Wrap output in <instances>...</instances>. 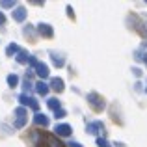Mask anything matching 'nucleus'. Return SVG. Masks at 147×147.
Returning a JSON list of instances; mask_svg holds the SVG:
<instances>
[{"instance_id": "6e6552de", "label": "nucleus", "mask_w": 147, "mask_h": 147, "mask_svg": "<svg viewBox=\"0 0 147 147\" xmlns=\"http://www.w3.org/2000/svg\"><path fill=\"white\" fill-rule=\"evenodd\" d=\"M50 88H52L54 91H58V93H61V91H63V80L61 78H52L50 80Z\"/></svg>"}, {"instance_id": "f3484780", "label": "nucleus", "mask_w": 147, "mask_h": 147, "mask_svg": "<svg viewBox=\"0 0 147 147\" xmlns=\"http://www.w3.org/2000/svg\"><path fill=\"white\" fill-rule=\"evenodd\" d=\"M52 61H54V65H58V67H61V65L65 63V61H63V58H61V56H58V54H54V52H52Z\"/></svg>"}, {"instance_id": "1a4fd4ad", "label": "nucleus", "mask_w": 147, "mask_h": 147, "mask_svg": "<svg viewBox=\"0 0 147 147\" xmlns=\"http://www.w3.org/2000/svg\"><path fill=\"white\" fill-rule=\"evenodd\" d=\"M56 134L58 136H69V134H71V127L69 125H56Z\"/></svg>"}, {"instance_id": "ddd939ff", "label": "nucleus", "mask_w": 147, "mask_h": 147, "mask_svg": "<svg viewBox=\"0 0 147 147\" xmlns=\"http://www.w3.org/2000/svg\"><path fill=\"white\" fill-rule=\"evenodd\" d=\"M30 58H32V56H30L28 52H24V50H21V52L17 54V61H19V63H28Z\"/></svg>"}, {"instance_id": "9d476101", "label": "nucleus", "mask_w": 147, "mask_h": 147, "mask_svg": "<svg viewBox=\"0 0 147 147\" xmlns=\"http://www.w3.org/2000/svg\"><path fill=\"white\" fill-rule=\"evenodd\" d=\"M13 19L19 21V22L24 21V19H26V9H24V7H17V9L13 11Z\"/></svg>"}, {"instance_id": "20e7f679", "label": "nucleus", "mask_w": 147, "mask_h": 147, "mask_svg": "<svg viewBox=\"0 0 147 147\" xmlns=\"http://www.w3.org/2000/svg\"><path fill=\"white\" fill-rule=\"evenodd\" d=\"M15 115H17V119H15V127H17V129L24 127V123H26V110H24V108H17V110H15Z\"/></svg>"}, {"instance_id": "39448f33", "label": "nucleus", "mask_w": 147, "mask_h": 147, "mask_svg": "<svg viewBox=\"0 0 147 147\" xmlns=\"http://www.w3.org/2000/svg\"><path fill=\"white\" fill-rule=\"evenodd\" d=\"M88 132H90V134L102 132V134H104V125H102L100 121H93V123H90V125H88Z\"/></svg>"}, {"instance_id": "7ed1b4c3", "label": "nucleus", "mask_w": 147, "mask_h": 147, "mask_svg": "<svg viewBox=\"0 0 147 147\" xmlns=\"http://www.w3.org/2000/svg\"><path fill=\"white\" fill-rule=\"evenodd\" d=\"M19 100H21V104H24V106H30L32 110H37V108H39V102H37L34 97H28L26 93H22L21 97H19Z\"/></svg>"}, {"instance_id": "4be33fe9", "label": "nucleus", "mask_w": 147, "mask_h": 147, "mask_svg": "<svg viewBox=\"0 0 147 147\" xmlns=\"http://www.w3.org/2000/svg\"><path fill=\"white\" fill-rule=\"evenodd\" d=\"M67 15H69L71 19H75V13H73V9H71V7H67Z\"/></svg>"}, {"instance_id": "f257e3e1", "label": "nucleus", "mask_w": 147, "mask_h": 147, "mask_svg": "<svg viewBox=\"0 0 147 147\" xmlns=\"http://www.w3.org/2000/svg\"><path fill=\"white\" fill-rule=\"evenodd\" d=\"M36 147H65V145L61 144L56 136H52V134L41 132V136H39V140H37Z\"/></svg>"}, {"instance_id": "aec40b11", "label": "nucleus", "mask_w": 147, "mask_h": 147, "mask_svg": "<svg viewBox=\"0 0 147 147\" xmlns=\"http://www.w3.org/2000/svg\"><path fill=\"white\" fill-rule=\"evenodd\" d=\"M2 6H4V7H13V6H15V0H13V2H11V0H4Z\"/></svg>"}, {"instance_id": "6ab92c4d", "label": "nucleus", "mask_w": 147, "mask_h": 147, "mask_svg": "<svg viewBox=\"0 0 147 147\" xmlns=\"http://www.w3.org/2000/svg\"><path fill=\"white\" fill-rule=\"evenodd\" d=\"M54 114H56V119H61V117H65V115H67V114H65V110H61V108H60V110H56Z\"/></svg>"}, {"instance_id": "dca6fc26", "label": "nucleus", "mask_w": 147, "mask_h": 147, "mask_svg": "<svg viewBox=\"0 0 147 147\" xmlns=\"http://www.w3.org/2000/svg\"><path fill=\"white\" fill-rule=\"evenodd\" d=\"M7 84H9L11 88H17V84H19V76H17V75H9V76H7Z\"/></svg>"}, {"instance_id": "9b49d317", "label": "nucleus", "mask_w": 147, "mask_h": 147, "mask_svg": "<svg viewBox=\"0 0 147 147\" xmlns=\"http://www.w3.org/2000/svg\"><path fill=\"white\" fill-rule=\"evenodd\" d=\"M36 91H37L39 95H47V93H49V86L43 82V80H39V82L36 84Z\"/></svg>"}, {"instance_id": "f8f14e48", "label": "nucleus", "mask_w": 147, "mask_h": 147, "mask_svg": "<svg viewBox=\"0 0 147 147\" xmlns=\"http://www.w3.org/2000/svg\"><path fill=\"white\" fill-rule=\"evenodd\" d=\"M34 123H36V125L47 127V125H49V117H47V115H43V114H37L36 117H34Z\"/></svg>"}, {"instance_id": "0eeeda50", "label": "nucleus", "mask_w": 147, "mask_h": 147, "mask_svg": "<svg viewBox=\"0 0 147 147\" xmlns=\"http://www.w3.org/2000/svg\"><path fill=\"white\" fill-rule=\"evenodd\" d=\"M36 73H37V76L43 80V78H47V76H49V67H47L45 63H41V61H39V63L36 65Z\"/></svg>"}, {"instance_id": "f03ea898", "label": "nucleus", "mask_w": 147, "mask_h": 147, "mask_svg": "<svg viewBox=\"0 0 147 147\" xmlns=\"http://www.w3.org/2000/svg\"><path fill=\"white\" fill-rule=\"evenodd\" d=\"M88 102H90V106L93 108L95 112H102V110H104V106H106L104 99L100 97L99 93H90V95H88Z\"/></svg>"}, {"instance_id": "412c9836", "label": "nucleus", "mask_w": 147, "mask_h": 147, "mask_svg": "<svg viewBox=\"0 0 147 147\" xmlns=\"http://www.w3.org/2000/svg\"><path fill=\"white\" fill-rule=\"evenodd\" d=\"M69 147H82L78 142H69Z\"/></svg>"}, {"instance_id": "2eb2a0df", "label": "nucleus", "mask_w": 147, "mask_h": 147, "mask_svg": "<svg viewBox=\"0 0 147 147\" xmlns=\"http://www.w3.org/2000/svg\"><path fill=\"white\" fill-rule=\"evenodd\" d=\"M15 52H21V50H19V45H15V43L7 45V49H6V54H7V56H13Z\"/></svg>"}, {"instance_id": "423d86ee", "label": "nucleus", "mask_w": 147, "mask_h": 147, "mask_svg": "<svg viewBox=\"0 0 147 147\" xmlns=\"http://www.w3.org/2000/svg\"><path fill=\"white\" fill-rule=\"evenodd\" d=\"M37 32H39V36H43V37H52L54 36L52 26H49V24H39L37 26Z\"/></svg>"}, {"instance_id": "4468645a", "label": "nucleus", "mask_w": 147, "mask_h": 147, "mask_svg": "<svg viewBox=\"0 0 147 147\" xmlns=\"http://www.w3.org/2000/svg\"><path fill=\"white\" fill-rule=\"evenodd\" d=\"M47 104H49L50 110H54V112L60 110V100H58V99H49V100H47Z\"/></svg>"}, {"instance_id": "a211bd4d", "label": "nucleus", "mask_w": 147, "mask_h": 147, "mask_svg": "<svg viewBox=\"0 0 147 147\" xmlns=\"http://www.w3.org/2000/svg\"><path fill=\"white\" fill-rule=\"evenodd\" d=\"M97 145H99V147H112L106 140H104V138H97Z\"/></svg>"}, {"instance_id": "5701e85b", "label": "nucleus", "mask_w": 147, "mask_h": 147, "mask_svg": "<svg viewBox=\"0 0 147 147\" xmlns=\"http://www.w3.org/2000/svg\"><path fill=\"white\" fill-rule=\"evenodd\" d=\"M4 21H6V17H4V15L0 13V24H4Z\"/></svg>"}]
</instances>
